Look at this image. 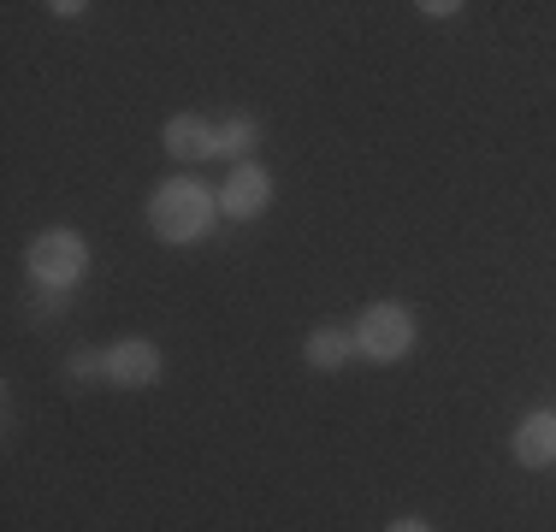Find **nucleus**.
<instances>
[{
  "mask_svg": "<svg viewBox=\"0 0 556 532\" xmlns=\"http://www.w3.org/2000/svg\"><path fill=\"white\" fill-rule=\"evenodd\" d=\"M214 195L202 190V183H190V178H172L154 190V202H149V225H154V237H166V243H195V237L214 225Z\"/></svg>",
  "mask_w": 556,
  "mask_h": 532,
  "instance_id": "nucleus-1",
  "label": "nucleus"
},
{
  "mask_svg": "<svg viewBox=\"0 0 556 532\" xmlns=\"http://www.w3.org/2000/svg\"><path fill=\"white\" fill-rule=\"evenodd\" d=\"M30 273L42 278L48 290L77 284V278L89 273V249H84V237H77V231H42V237L30 243Z\"/></svg>",
  "mask_w": 556,
  "mask_h": 532,
  "instance_id": "nucleus-2",
  "label": "nucleus"
},
{
  "mask_svg": "<svg viewBox=\"0 0 556 532\" xmlns=\"http://www.w3.org/2000/svg\"><path fill=\"white\" fill-rule=\"evenodd\" d=\"M408 343H415V319L403 308H391V302L367 308L362 326H355V350H362L367 362H396V355H408Z\"/></svg>",
  "mask_w": 556,
  "mask_h": 532,
  "instance_id": "nucleus-3",
  "label": "nucleus"
},
{
  "mask_svg": "<svg viewBox=\"0 0 556 532\" xmlns=\"http://www.w3.org/2000/svg\"><path fill=\"white\" fill-rule=\"evenodd\" d=\"M273 202V178L261 166H237L231 178H225V195H219V207H225V219H261Z\"/></svg>",
  "mask_w": 556,
  "mask_h": 532,
  "instance_id": "nucleus-4",
  "label": "nucleus"
},
{
  "mask_svg": "<svg viewBox=\"0 0 556 532\" xmlns=\"http://www.w3.org/2000/svg\"><path fill=\"white\" fill-rule=\"evenodd\" d=\"M108 379L118 384H154L161 379V350H154L149 338H125L108 350Z\"/></svg>",
  "mask_w": 556,
  "mask_h": 532,
  "instance_id": "nucleus-5",
  "label": "nucleus"
},
{
  "mask_svg": "<svg viewBox=\"0 0 556 532\" xmlns=\"http://www.w3.org/2000/svg\"><path fill=\"white\" fill-rule=\"evenodd\" d=\"M515 456L521 468H551L556 461V415H527L515 432Z\"/></svg>",
  "mask_w": 556,
  "mask_h": 532,
  "instance_id": "nucleus-6",
  "label": "nucleus"
},
{
  "mask_svg": "<svg viewBox=\"0 0 556 532\" xmlns=\"http://www.w3.org/2000/svg\"><path fill=\"white\" fill-rule=\"evenodd\" d=\"M166 149L178 160H207V154H219V130H207L202 118H172V125H166Z\"/></svg>",
  "mask_w": 556,
  "mask_h": 532,
  "instance_id": "nucleus-7",
  "label": "nucleus"
},
{
  "mask_svg": "<svg viewBox=\"0 0 556 532\" xmlns=\"http://www.w3.org/2000/svg\"><path fill=\"white\" fill-rule=\"evenodd\" d=\"M355 355V338H343V331H332V326H320L308 338V367H343Z\"/></svg>",
  "mask_w": 556,
  "mask_h": 532,
  "instance_id": "nucleus-8",
  "label": "nucleus"
},
{
  "mask_svg": "<svg viewBox=\"0 0 556 532\" xmlns=\"http://www.w3.org/2000/svg\"><path fill=\"white\" fill-rule=\"evenodd\" d=\"M255 137H261V125H255V118H225L219 149H225V154H249V149H255Z\"/></svg>",
  "mask_w": 556,
  "mask_h": 532,
  "instance_id": "nucleus-9",
  "label": "nucleus"
},
{
  "mask_svg": "<svg viewBox=\"0 0 556 532\" xmlns=\"http://www.w3.org/2000/svg\"><path fill=\"white\" fill-rule=\"evenodd\" d=\"M72 372H77V379H89V372H108V355H101V362H96V355H72Z\"/></svg>",
  "mask_w": 556,
  "mask_h": 532,
  "instance_id": "nucleus-10",
  "label": "nucleus"
},
{
  "mask_svg": "<svg viewBox=\"0 0 556 532\" xmlns=\"http://www.w3.org/2000/svg\"><path fill=\"white\" fill-rule=\"evenodd\" d=\"M391 532H432V527H427V521H396Z\"/></svg>",
  "mask_w": 556,
  "mask_h": 532,
  "instance_id": "nucleus-11",
  "label": "nucleus"
}]
</instances>
